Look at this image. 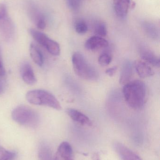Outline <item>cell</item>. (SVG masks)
I'll list each match as a JSON object with an SVG mask.
<instances>
[{"instance_id":"6da1fadb","label":"cell","mask_w":160,"mask_h":160,"mask_svg":"<svg viewBox=\"0 0 160 160\" xmlns=\"http://www.w3.org/2000/svg\"><path fill=\"white\" fill-rule=\"evenodd\" d=\"M123 94L126 102L134 110L142 109L146 102L147 88L142 81L136 80L125 84Z\"/></svg>"},{"instance_id":"7a4b0ae2","label":"cell","mask_w":160,"mask_h":160,"mask_svg":"<svg viewBox=\"0 0 160 160\" xmlns=\"http://www.w3.org/2000/svg\"><path fill=\"white\" fill-rule=\"evenodd\" d=\"M72 62L74 72L80 78L88 81L97 79V71L80 52H77L73 53Z\"/></svg>"},{"instance_id":"3957f363","label":"cell","mask_w":160,"mask_h":160,"mask_svg":"<svg viewBox=\"0 0 160 160\" xmlns=\"http://www.w3.org/2000/svg\"><path fill=\"white\" fill-rule=\"evenodd\" d=\"M11 117L18 124L28 128H37L39 123L38 113L26 105H19L14 108L11 113Z\"/></svg>"},{"instance_id":"277c9868","label":"cell","mask_w":160,"mask_h":160,"mask_svg":"<svg viewBox=\"0 0 160 160\" xmlns=\"http://www.w3.org/2000/svg\"><path fill=\"white\" fill-rule=\"evenodd\" d=\"M27 101L35 105L48 106L53 109L60 110L61 104L56 98L50 92L43 89H34L26 94Z\"/></svg>"},{"instance_id":"5b68a950","label":"cell","mask_w":160,"mask_h":160,"mask_svg":"<svg viewBox=\"0 0 160 160\" xmlns=\"http://www.w3.org/2000/svg\"><path fill=\"white\" fill-rule=\"evenodd\" d=\"M0 34L6 41H10L15 35V27L12 21L7 16L0 19Z\"/></svg>"},{"instance_id":"8992f818","label":"cell","mask_w":160,"mask_h":160,"mask_svg":"<svg viewBox=\"0 0 160 160\" xmlns=\"http://www.w3.org/2000/svg\"><path fill=\"white\" fill-rule=\"evenodd\" d=\"M114 147L121 160H142L136 153L121 143H116Z\"/></svg>"},{"instance_id":"52a82bcc","label":"cell","mask_w":160,"mask_h":160,"mask_svg":"<svg viewBox=\"0 0 160 160\" xmlns=\"http://www.w3.org/2000/svg\"><path fill=\"white\" fill-rule=\"evenodd\" d=\"M54 160H73V150L67 142H63L58 147Z\"/></svg>"},{"instance_id":"ba28073f","label":"cell","mask_w":160,"mask_h":160,"mask_svg":"<svg viewBox=\"0 0 160 160\" xmlns=\"http://www.w3.org/2000/svg\"><path fill=\"white\" fill-rule=\"evenodd\" d=\"M20 73L23 80L27 84L33 85L36 83V78L33 68L29 63L25 62L22 64Z\"/></svg>"},{"instance_id":"9c48e42d","label":"cell","mask_w":160,"mask_h":160,"mask_svg":"<svg viewBox=\"0 0 160 160\" xmlns=\"http://www.w3.org/2000/svg\"><path fill=\"white\" fill-rule=\"evenodd\" d=\"M66 112L69 116L75 122L83 126H92V122L90 118L79 110L68 108L66 110Z\"/></svg>"},{"instance_id":"30bf717a","label":"cell","mask_w":160,"mask_h":160,"mask_svg":"<svg viewBox=\"0 0 160 160\" xmlns=\"http://www.w3.org/2000/svg\"><path fill=\"white\" fill-rule=\"evenodd\" d=\"M109 46V42L103 38L95 36L87 39L85 47L89 50L94 51L104 48Z\"/></svg>"},{"instance_id":"8fae6325","label":"cell","mask_w":160,"mask_h":160,"mask_svg":"<svg viewBox=\"0 0 160 160\" xmlns=\"http://www.w3.org/2000/svg\"><path fill=\"white\" fill-rule=\"evenodd\" d=\"M130 5V0H114L115 12L117 17L121 18L126 17Z\"/></svg>"},{"instance_id":"7c38bea8","label":"cell","mask_w":160,"mask_h":160,"mask_svg":"<svg viewBox=\"0 0 160 160\" xmlns=\"http://www.w3.org/2000/svg\"><path fill=\"white\" fill-rule=\"evenodd\" d=\"M133 72V65L131 61H126L122 66L119 82L121 84H126L130 82Z\"/></svg>"},{"instance_id":"4fadbf2b","label":"cell","mask_w":160,"mask_h":160,"mask_svg":"<svg viewBox=\"0 0 160 160\" xmlns=\"http://www.w3.org/2000/svg\"><path fill=\"white\" fill-rule=\"evenodd\" d=\"M140 55L142 59L147 62L156 67H159L160 58L157 56L152 51L144 48H142L140 50Z\"/></svg>"},{"instance_id":"5bb4252c","label":"cell","mask_w":160,"mask_h":160,"mask_svg":"<svg viewBox=\"0 0 160 160\" xmlns=\"http://www.w3.org/2000/svg\"><path fill=\"white\" fill-rule=\"evenodd\" d=\"M134 68L139 77L142 78H148L154 75V71L152 68L144 62L136 61L134 63Z\"/></svg>"},{"instance_id":"9a60e30c","label":"cell","mask_w":160,"mask_h":160,"mask_svg":"<svg viewBox=\"0 0 160 160\" xmlns=\"http://www.w3.org/2000/svg\"><path fill=\"white\" fill-rule=\"evenodd\" d=\"M29 32L33 38L38 43V44L43 46L45 48L51 40V39L47 35L35 29H30L29 30Z\"/></svg>"},{"instance_id":"2e32d148","label":"cell","mask_w":160,"mask_h":160,"mask_svg":"<svg viewBox=\"0 0 160 160\" xmlns=\"http://www.w3.org/2000/svg\"><path fill=\"white\" fill-rule=\"evenodd\" d=\"M30 11L31 18L37 28L41 30L45 29L46 26V22L44 15L35 8H32Z\"/></svg>"},{"instance_id":"e0dca14e","label":"cell","mask_w":160,"mask_h":160,"mask_svg":"<svg viewBox=\"0 0 160 160\" xmlns=\"http://www.w3.org/2000/svg\"><path fill=\"white\" fill-rule=\"evenodd\" d=\"M30 53L32 60L37 65L42 66L44 63L43 54L39 48L34 43L30 45Z\"/></svg>"},{"instance_id":"ac0fdd59","label":"cell","mask_w":160,"mask_h":160,"mask_svg":"<svg viewBox=\"0 0 160 160\" xmlns=\"http://www.w3.org/2000/svg\"><path fill=\"white\" fill-rule=\"evenodd\" d=\"M38 158L39 160H54L51 150L48 145L41 143L39 146Z\"/></svg>"},{"instance_id":"d6986e66","label":"cell","mask_w":160,"mask_h":160,"mask_svg":"<svg viewBox=\"0 0 160 160\" xmlns=\"http://www.w3.org/2000/svg\"><path fill=\"white\" fill-rule=\"evenodd\" d=\"M94 32L97 36L102 38L106 36L107 34L106 24L102 22H96L94 26Z\"/></svg>"},{"instance_id":"ffe728a7","label":"cell","mask_w":160,"mask_h":160,"mask_svg":"<svg viewBox=\"0 0 160 160\" xmlns=\"http://www.w3.org/2000/svg\"><path fill=\"white\" fill-rule=\"evenodd\" d=\"M17 157L16 152L7 150L0 146V160H15Z\"/></svg>"},{"instance_id":"44dd1931","label":"cell","mask_w":160,"mask_h":160,"mask_svg":"<svg viewBox=\"0 0 160 160\" xmlns=\"http://www.w3.org/2000/svg\"><path fill=\"white\" fill-rule=\"evenodd\" d=\"M145 31L148 36L153 39H157L158 37V32L155 25L152 23H145L144 25Z\"/></svg>"},{"instance_id":"7402d4cb","label":"cell","mask_w":160,"mask_h":160,"mask_svg":"<svg viewBox=\"0 0 160 160\" xmlns=\"http://www.w3.org/2000/svg\"><path fill=\"white\" fill-rule=\"evenodd\" d=\"M75 31L79 34H84L88 31V26L86 22L83 20L76 21L74 24Z\"/></svg>"},{"instance_id":"603a6c76","label":"cell","mask_w":160,"mask_h":160,"mask_svg":"<svg viewBox=\"0 0 160 160\" xmlns=\"http://www.w3.org/2000/svg\"><path fill=\"white\" fill-rule=\"evenodd\" d=\"M112 61V56L107 52H104L100 55L98 58V62L101 65L105 66L111 63Z\"/></svg>"},{"instance_id":"cb8c5ba5","label":"cell","mask_w":160,"mask_h":160,"mask_svg":"<svg viewBox=\"0 0 160 160\" xmlns=\"http://www.w3.org/2000/svg\"><path fill=\"white\" fill-rule=\"evenodd\" d=\"M66 2L69 8L73 11H77L80 7V0H66Z\"/></svg>"},{"instance_id":"d4e9b609","label":"cell","mask_w":160,"mask_h":160,"mask_svg":"<svg viewBox=\"0 0 160 160\" xmlns=\"http://www.w3.org/2000/svg\"><path fill=\"white\" fill-rule=\"evenodd\" d=\"M5 69L3 63L2 58V52H1V48H0V77H3L5 75Z\"/></svg>"},{"instance_id":"484cf974","label":"cell","mask_w":160,"mask_h":160,"mask_svg":"<svg viewBox=\"0 0 160 160\" xmlns=\"http://www.w3.org/2000/svg\"><path fill=\"white\" fill-rule=\"evenodd\" d=\"M7 10L5 5L3 4L0 3V19L6 16Z\"/></svg>"},{"instance_id":"4316f807","label":"cell","mask_w":160,"mask_h":160,"mask_svg":"<svg viewBox=\"0 0 160 160\" xmlns=\"http://www.w3.org/2000/svg\"><path fill=\"white\" fill-rule=\"evenodd\" d=\"M117 67L116 66L106 70V74L110 77H113L117 71Z\"/></svg>"},{"instance_id":"83f0119b","label":"cell","mask_w":160,"mask_h":160,"mask_svg":"<svg viewBox=\"0 0 160 160\" xmlns=\"http://www.w3.org/2000/svg\"><path fill=\"white\" fill-rule=\"evenodd\" d=\"M93 160H101L99 156L97 153H95L92 157Z\"/></svg>"},{"instance_id":"f1b7e54d","label":"cell","mask_w":160,"mask_h":160,"mask_svg":"<svg viewBox=\"0 0 160 160\" xmlns=\"http://www.w3.org/2000/svg\"><path fill=\"white\" fill-rule=\"evenodd\" d=\"M1 78L2 77H0V88H3V82Z\"/></svg>"},{"instance_id":"f546056e","label":"cell","mask_w":160,"mask_h":160,"mask_svg":"<svg viewBox=\"0 0 160 160\" xmlns=\"http://www.w3.org/2000/svg\"><path fill=\"white\" fill-rule=\"evenodd\" d=\"M3 88H0V94L3 92Z\"/></svg>"}]
</instances>
